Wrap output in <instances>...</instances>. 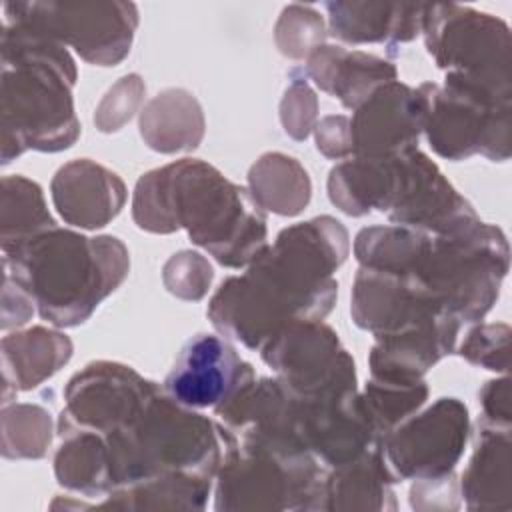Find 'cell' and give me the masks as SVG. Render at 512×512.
<instances>
[{
  "instance_id": "cell-1",
  "label": "cell",
  "mask_w": 512,
  "mask_h": 512,
  "mask_svg": "<svg viewBox=\"0 0 512 512\" xmlns=\"http://www.w3.org/2000/svg\"><path fill=\"white\" fill-rule=\"evenodd\" d=\"M346 252V230L334 218L282 230L244 276L222 282L208 308L214 326L262 348L292 324L320 320L332 308L338 288L332 272Z\"/></svg>"
},
{
  "instance_id": "cell-2",
  "label": "cell",
  "mask_w": 512,
  "mask_h": 512,
  "mask_svg": "<svg viewBox=\"0 0 512 512\" xmlns=\"http://www.w3.org/2000/svg\"><path fill=\"white\" fill-rule=\"evenodd\" d=\"M134 220L152 232L186 228L192 242L226 266H244L266 248V222L256 200L200 160H180L142 176Z\"/></svg>"
},
{
  "instance_id": "cell-3",
  "label": "cell",
  "mask_w": 512,
  "mask_h": 512,
  "mask_svg": "<svg viewBox=\"0 0 512 512\" xmlns=\"http://www.w3.org/2000/svg\"><path fill=\"white\" fill-rule=\"evenodd\" d=\"M2 248L6 280L28 294L44 320L60 326L84 322L128 270L118 238H86L56 226Z\"/></svg>"
},
{
  "instance_id": "cell-4",
  "label": "cell",
  "mask_w": 512,
  "mask_h": 512,
  "mask_svg": "<svg viewBox=\"0 0 512 512\" xmlns=\"http://www.w3.org/2000/svg\"><path fill=\"white\" fill-rule=\"evenodd\" d=\"M2 60L4 152L10 144L16 156L26 148H68L80 128L70 94L76 70L66 48L4 22Z\"/></svg>"
},
{
  "instance_id": "cell-5",
  "label": "cell",
  "mask_w": 512,
  "mask_h": 512,
  "mask_svg": "<svg viewBox=\"0 0 512 512\" xmlns=\"http://www.w3.org/2000/svg\"><path fill=\"white\" fill-rule=\"evenodd\" d=\"M4 22L28 32L72 46L84 60L114 66L132 44L138 12L134 4H56L16 2L4 4Z\"/></svg>"
},
{
  "instance_id": "cell-6",
  "label": "cell",
  "mask_w": 512,
  "mask_h": 512,
  "mask_svg": "<svg viewBox=\"0 0 512 512\" xmlns=\"http://www.w3.org/2000/svg\"><path fill=\"white\" fill-rule=\"evenodd\" d=\"M422 28L438 66H452L454 74L494 88H510V38L502 20L458 4H426Z\"/></svg>"
},
{
  "instance_id": "cell-7",
  "label": "cell",
  "mask_w": 512,
  "mask_h": 512,
  "mask_svg": "<svg viewBox=\"0 0 512 512\" xmlns=\"http://www.w3.org/2000/svg\"><path fill=\"white\" fill-rule=\"evenodd\" d=\"M262 358L298 398L320 400L356 390L354 360L318 320L284 328L262 346Z\"/></svg>"
},
{
  "instance_id": "cell-8",
  "label": "cell",
  "mask_w": 512,
  "mask_h": 512,
  "mask_svg": "<svg viewBox=\"0 0 512 512\" xmlns=\"http://www.w3.org/2000/svg\"><path fill=\"white\" fill-rule=\"evenodd\" d=\"M468 436V412L456 398H440L424 414L396 426L380 440L382 458L394 482L452 472Z\"/></svg>"
},
{
  "instance_id": "cell-9",
  "label": "cell",
  "mask_w": 512,
  "mask_h": 512,
  "mask_svg": "<svg viewBox=\"0 0 512 512\" xmlns=\"http://www.w3.org/2000/svg\"><path fill=\"white\" fill-rule=\"evenodd\" d=\"M158 386L140 378L132 368L96 362L78 372L66 388L68 406L60 416V432L90 430L108 434L122 426Z\"/></svg>"
},
{
  "instance_id": "cell-10",
  "label": "cell",
  "mask_w": 512,
  "mask_h": 512,
  "mask_svg": "<svg viewBox=\"0 0 512 512\" xmlns=\"http://www.w3.org/2000/svg\"><path fill=\"white\" fill-rule=\"evenodd\" d=\"M250 380H254L252 366L224 338L198 334L182 348L164 390L186 408H216Z\"/></svg>"
},
{
  "instance_id": "cell-11",
  "label": "cell",
  "mask_w": 512,
  "mask_h": 512,
  "mask_svg": "<svg viewBox=\"0 0 512 512\" xmlns=\"http://www.w3.org/2000/svg\"><path fill=\"white\" fill-rule=\"evenodd\" d=\"M426 118V86L410 90L400 82L378 86L358 108L350 128L358 158H388L412 150Z\"/></svg>"
},
{
  "instance_id": "cell-12",
  "label": "cell",
  "mask_w": 512,
  "mask_h": 512,
  "mask_svg": "<svg viewBox=\"0 0 512 512\" xmlns=\"http://www.w3.org/2000/svg\"><path fill=\"white\" fill-rule=\"evenodd\" d=\"M52 196L66 222L100 228L120 212L126 192L116 174L88 160H76L58 170Z\"/></svg>"
},
{
  "instance_id": "cell-13",
  "label": "cell",
  "mask_w": 512,
  "mask_h": 512,
  "mask_svg": "<svg viewBox=\"0 0 512 512\" xmlns=\"http://www.w3.org/2000/svg\"><path fill=\"white\" fill-rule=\"evenodd\" d=\"M424 4L328 2L330 30L346 42L412 40L422 28Z\"/></svg>"
},
{
  "instance_id": "cell-14",
  "label": "cell",
  "mask_w": 512,
  "mask_h": 512,
  "mask_svg": "<svg viewBox=\"0 0 512 512\" xmlns=\"http://www.w3.org/2000/svg\"><path fill=\"white\" fill-rule=\"evenodd\" d=\"M308 70L322 90L338 96L348 108H358L380 86L378 82L386 84L396 76L388 62L362 52H346L340 46H318Z\"/></svg>"
},
{
  "instance_id": "cell-15",
  "label": "cell",
  "mask_w": 512,
  "mask_h": 512,
  "mask_svg": "<svg viewBox=\"0 0 512 512\" xmlns=\"http://www.w3.org/2000/svg\"><path fill=\"white\" fill-rule=\"evenodd\" d=\"M508 448V428L480 422L478 446L462 480L472 508H498L500 498L508 506Z\"/></svg>"
},
{
  "instance_id": "cell-16",
  "label": "cell",
  "mask_w": 512,
  "mask_h": 512,
  "mask_svg": "<svg viewBox=\"0 0 512 512\" xmlns=\"http://www.w3.org/2000/svg\"><path fill=\"white\" fill-rule=\"evenodd\" d=\"M4 374L14 376V386L34 388L46 376L54 374L70 358L72 344L66 336L44 328H32L4 342Z\"/></svg>"
},
{
  "instance_id": "cell-17",
  "label": "cell",
  "mask_w": 512,
  "mask_h": 512,
  "mask_svg": "<svg viewBox=\"0 0 512 512\" xmlns=\"http://www.w3.org/2000/svg\"><path fill=\"white\" fill-rule=\"evenodd\" d=\"M56 474L62 484L76 490L100 492L112 488L106 444L96 432L78 430L76 436L62 444L56 458Z\"/></svg>"
},
{
  "instance_id": "cell-18",
  "label": "cell",
  "mask_w": 512,
  "mask_h": 512,
  "mask_svg": "<svg viewBox=\"0 0 512 512\" xmlns=\"http://www.w3.org/2000/svg\"><path fill=\"white\" fill-rule=\"evenodd\" d=\"M4 198L14 202L16 210L14 216H4L2 246L22 242L48 228H54V220L44 206L42 192L34 182L22 176L4 178Z\"/></svg>"
},
{
  "instance_id": "cell-19",
  "label": "cell",
  "mask_w": 512,
  "mask_h": 512,
  "mask_svg": "<svg viewBox=\"0 0 512 512\" xmlns=\"http://www.w3.org/2000/svg\"><path fill=\"white\" fill-rule=\"evenodd\" d=\"M508 326L486 324L472 330L460 348V354L470 362L480 364L488 370L508 368Z\"/></svg>"
},
{
  "instance_id": "cell-20",
  "label": "cell",
  "mask_w": 512,
  "mask_h": 512,
  "mask_svg": "<svg viewBox=\"0 0 512 512\" xmlns=\"http://www.w3.org/2000/svg\"><path fill=\"white\" fill-rule=\"evenodd\" d=\"M482 422L490 426L508 428L510 410H508V380H492L482 390Z\"/></svg>"
}]
</instances>
